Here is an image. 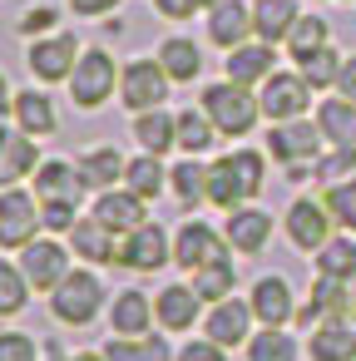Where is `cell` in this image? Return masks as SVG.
Here are the masks:
<instances>
[{"mask_svg": "<svg viewBox=\"0 0 356 361\" xmlns=\"http://www.w3.org/2000/svg\"><path fill=\"white\" fill-rule=\"evenodd\" d=\"M20 272L30 277L35 292H55V287L70 277V252H65V243H55V238L25 243V247H20Z\"/></svg>", "mask_w": 356, "mask_h": 361, "instance_id": "7c38bea8", "label": "cell"}, {"mask_svg": "<svg viewBox=\"0 0 356 361\" xmlns=\"http://www.w3.org/2000/svg\"><path fill=\"white\" fill-rule=\"evenodd\" d=\"M252 317L262 322V326H287L292 322V312H297V302H292V282L287 277H257V287H252Z\"/></svg>", "mask_w": 356, "mask_h": 361, "instance_id": "d6986e66", "label": "cell"}, {"mask_svg": "<svg viewBox=\"0 0 356 361\" xmlns=\"http://www.w3.org/2000/svg\"><path fill=\"white\" fill-rule=\"evenodd\" d=\"M336 94L356 104V55H351V60H341V75H336Z\"/></svg>", "mask_w": 356, "mask_h": 361, "instance_id": "681fc988", "label": "cell"}, {"mask_svg": "<svg viewBox=\"0 0 356 361\" xmlns=\"http://www.w3.org/2000/svg\"><path fill=\"white\" fill-rule=\"evenodd\" d=\"M70 6H75V16H90L94 20V16H109L119 0H70Z\"/></svg>", "mask_w": 356, "mask_h": 361, "instance_id": "f907efd6", "label": "cell"}, {"mask_svg": "<svg viewBox=\"0 0 356 361\" xmlns=\"http://www.w3.org/2000/svg\"><path fill=\"white\" fill-rule=\"evenodd\" d=\"M25 65H30L35 80L60 85V80H70L75 65H80V40H75V35H45V40H35V45L25 50Z\"/></svg>", "mask_w": 356, "mask_h": 361, "instance_id": "4fadbf2b", "label": "cell"}, {"mask_svg": "<svg viewBox=\"0 0 356 361\" xmlns=\"http://www.w3.org/2000/svg\"><path fill=\"white\" fill-rule=\"evenodd\" d=\"M178 361H228V356H223V346H218V341H208V336H203V341H188V346L178 351Z\"/></svg>", "mask_w": 356, "mask_h": 361, "instance_id": "7dc6e473", "label": "cell"}, {"mask_svg": "<svg viewBox=\"0 0 356 361\" xmlns=\"http://www.w3.org/2000/svg\"><path fill=\"white\" fill-rule=\"evenodd\" d=\"M297 20H302L297 0H252V35L267 45H287Z\"/></svg>", "mask_w": 356, "mask_h": 361, "instance_id": "7402d4cb", "label": "cell"}, {"mask_svg": "<svg viewBox=\"0 0 356 361\" xmlns=\"http://www.w3.org/2000/svg\"><path fill=\"white\" fill-rule=\"evenodd\" d=\"M119 75H124V70H114V55L99 50V45H90V50L80 55L75 75H70V99H75L80 109H99V104L114 94Z\"/></svg>", "mask_w": 356, "mask_h": 361, "instance_id": "277c9868", "label": "cell"}, {"mask_svg": "<svg viewBox=\"0 0 356 361\" xmlns=\"http://www.w3.org/2000/svg\"><path fill=\"white\" fill-rule=\"evenodd\" d=\"M168 257H173V238L159 223H139L134 233L119 238V267L129 272H159Z\"/></svg>", "mask_w": 356, "mask_h": 361, "instance_id": "9c48e42d", "label": "cell"}, {"mask_svg": "<svg viewBox=\"0 0 356 361\" xmlns=\"http://www.w3.org/2000/svg\"><path fill=\"white\" fill-rule=\"evenodd\" d=\"M85 178H80V164L70 159H45L35 169V198L40 208H80L85 203Z\"/></svg>", "mask_w": 356, "mask_h": 361, "instance_id": "ba28073f", "label": "cell"}, {"mask_svg": "<svg viewBox=\"0 0 356 361\" xmlns=\"http://www.w3.org/2000/svg\"><path fill=\"white\" fill-rule=\"evenodd\" d=\"M154 6H159V16H164V20H193V11L218 6V0H154Z\"/></svg>", "mask_w": 356, "mask_h": 361, "instance_id": "bcb514c9", "label": "cell"}, {"mask_svg": "<svg viewBox=\"0 0 356 361\" xmlns=\"http://www.w3.org/2000/svg\"><path fill=\"white\" fill-rule=\"evenodd\" d=\"M173 198L178 203H208V164H193V154H183V164H173Z\"/></svg>", "mask_w": 356, "mask_h": 361, "instance_id": "8d00e7d4", "label": "cell"}, {"mask_svg": "<svg viewBox=\"0 0 356 361\" xmlns=\"http://www.w3.org/2000/svg\"><path fill=\"white\" fill-rule=\"evenodd\" d=\"M94 218L124 238V233H134L139 223H149V203H144L134 188H104V193L94 198Z\"/></svg>", "mask_w": 356, "mask_h": 361, "instance_id": "e0dca14e", "label": "cell"}, {"mask_svg": "<svg viewBox=\"0 0 356 361\" xmlns=\"http://www.w3.org/2000/svg\"><path fill=\"white\" fill-rule=\"evenodd\" d=\"M55 361H109L104 351H75V356H55Z\"/></svg>", "mask_w": 356, "mask_h": 361, "instance_id": "f5cc1de1", "label": "cell"}, {"mask_svg": "<svg viewBox=\"0 0 356 361\" xmlns=\"http://www.w3.org/2000/svg\"><path fill=\"white\" fill-rule=\"evenodd\" d=\"M321 144H326V139H321V124H317V119H282V124H272V134H267L272 159L287 164L292 173H302L307 164H317Z\"/></svg>", "mask_w": 356, "mask_h": 361, "instance_id": "5b68a950", "label": "cell"}, {"mask_svg": "<svg viewBox=\"0 0 356 361\" xmlns=\"http://www.w3.org/2000/svg\"><path fill=\"white\" fill-rule=\"evenodd\" d=\"M317 124H321V139L331 149H356V104L351 99H341V94L321 99L317 104Z\"/></svg>", "mask_w": 356, "mask_h": 361, "instance_id": "f546056e", "label": "cell"}, {"mask_svg": "<svg viewBox=\"0 0 356 361\" xmlns=\"http://www.w3.org/2000/svg\"><path fill=\"white\" fill-rule=\"evenodd\" d=\"M312 90H326V85H336V75H341V55L326 45V50H317V55H307L302 60V70H297Z\"/></svg>", "mask_w": 356, "mask_h": 361, "instance_id": "7bdbcfd3", "label": "cell"}, {"mask_svg": "<svg viewBox=\"0 0 356 361\" xmlns=\"http://www.w3.org/2000/svg\"><path fill=\"white\" fill-rule=\"evenodd\" d=\"M262 114L272 119V124H282V119H302L307 114V104H312V85L302 80V75H287V70H272V80L262 85Z\"/></svg>", "mask_w": 356, "mask_h": 361, "instance_id": "5bb4252c", "label": "cell"}, {"mask_svg": "<svg viewBox=\"0 0 356 361\" xmlns=\"http://www.w3.org/2000/svg\"><path fill=\"white\" fill-rule=\"evenodd\" d=\"M134 139H139V149L144 154H168V149H178V114H168V109H144V114H134Z\"/></svg>", "mask_w": 356, "mask_h": 361, "instance_id": "f1b7e54d", "label": "cell"}, {"mask_svg": "<svg viewBox=\"0 0 356 361\" xmlns=\"http://www.w3.org/2000/svg\"><path fill=\"white\" fill-rule=\"evenodd\" d=\"M252 302H243V297H223V302H213L208 312H203V331H208V341H218L223 351H233V346H247L252 341Z\"/></svg>", "mask_w": 356, "mask_h": 361, "instance_id": "30bf717a", "label": "cell"}, {"mask_svg": "<svg viewBox=\"0 0 356 361\" xmlns=\"http://www.w3.org/2000/svg\"><path fill=\"white\" fill-rule=\"evenodd\" d=\"M168 90H173V80H168V70H164L159 60H129L124 75H119V99H124L134 114H144V109H164Z\"/></svg>", "mask_w": 356, "mask_h": 361, "instance_id": "8992f818", "label": "cell"}, {"mask_svg": "<svg viewBox=\"0 0 356 361\" xmlns=\"http://www.w3.org/2000/svg\"><path fill=\"white\" fill-rule=\"evenodd\" d=\"M262 178H267L262 154L257 149H238V154L208 164V203L223 208V213H233V208H243L247 198L262 193Z\"/></svg>", "mask_w": 356, "mask_h": 361, "instance_id": "6da1fadb", "label": "cell"}, {"mask_svg": "<svg viewBox=\"0 0 356 361\" xmlns=\"http://www.w3.org/2000/svg\"><path fill=\"white\" fill-rule=\"evenodd\" d=\"M11 109H16V94H11V80L0 75V114H11Z\"/></svg>", "mask_w": 356, "mask_h": 361, "instance_id": "816d5d0a", "label": "cell"}, {"mask_svg": "<svg viewBox=\"0 0 356 361\" xmlns=\"http://www.w3.org/2000/svg\"><path fill=\"white\" fill-rule=\"evenodd\" d=\"M213 134H218V129H213V119H208L203 109H198V114H193V109H183V114H178V149H183V154H193V159H198V154H208Z\"/></svg>", "mask_w": 356, "mask_h": 361, "instance_id": "f35d334b", "label": "cell"}, {"mask_svg": "<svg viewBox=\"0 0 356 361\" xmlns=\"http://www.w3.org/2000/svg\"><path fill=\"white\" fill-rule=\"evenodd\" d=\"M80 178L94 188V193H104V188H114L119 178H124V169H129V159L114 149V144H94V149H85L80 159Z\"/></svg>", "mask_w": 356, "mask_h": 361, "instance_id": "cb8c5ba5", "label": "cell"}, {"mask_svg": "<svg viewBox=\"0 0 356 361\" xmlns=\"http://www.w3.org/2000/svg\"><path fill=\"white\" fill-rule=\"evenodd\" d=\"M321 203H326V213H331V223H336V228H346V233H356V178H341V183H326V193H321Z\"/></svg>", "mask_w": 356, "mask_h": 361, "instance_id": "ab89813d", "label": "cell"}, {"mask_svg": "<svg viewBox=\"0 0 356 361\" xmlns=\"http://www.w3.org/2000/svg\"><path fill=\"white\" fill-rule=\"evenodd\" d=\"M40 164H45V159L35 154V139L20 134V129H11V139L0 144V188H16V183L30 178Z\"/></svg>", "mask_w": 356, "mask_h": 361, "instance_id": "4316f807", "label": "cell"}, {"mask_svg": "<svg viewBox=\"0 0 356 361\" xmlns=\"http://www.w3.org/2000/svg\"><path fill=\"white\" fill-rule=\"evenodd\" d=\"M247 361H297V341L282 326H262L247 341Z\"/></svg>", "mask_w": 356, "mask_h": 361, "instance_id": "74e56055", "label": "cell"}, {"mask_svg": "<svg viewBox=\"0 0 356 361\" xmlns=\"http://www.w3.org/2000/svg\"><path fill=\"white\" fill-rule=\"evenodd\" d=\"M233 262H213V267H203V272H193V292L213 307V302H223V297H233Z\"/></svg>", "mask_w": 356, "mask_h": 361, "instance_id": "b9f144b4", "label": "cell"}, {"mask_svg": "<svg viewBox=\"0 0 356 361\" xmlns=\"http://www.w3.org/2000/svg\"><path fill=\"white\" fill-rule=\"evenodd\" d=\"M326 40H331V25H326L321 16H302V20L292 25V35H287V50H292V60L302 65L307 55L326 50Z\"/></svg>", "mask_w": 356, "mask_h": 361, "instance_id": "d590c367", "label": "cell"}, {"mask_svg": "<svg viewBox=\"0 0 356 361\" xmlns=\"http://www.w3.org/2000/svg\"><path fill=\"white\" fill-rule=\"evenodd\" d=\"M0 361H35V341L25 331H0Z\"/></svg>", "mask_w": 356, "mask_h": 361, "instance_id": "f6af8a7d", "label": "cell"}, {"mask_svg": "<svg viewBox=\"0 0 356 361\" xmlns=\"http://www.w3.org/2000/svg\"><path fill=\"white\" fill-rule=\"evenodd\" d=\"M351 312H356L351 287L336 282V277H321V282H312V297H307V307L297 312V322L312 331V322H317V326H331V322H346Z\"/></svg>", "mask_w": 356, "mask_h": 361, "instance_id": "9a60e30c", "label": "cell"}, {"mask_svg": "<svg viewBox=\"0 0 356 361\" xmlns=\"http://www.w3.org/2000/svg\"><path fill=\"white\" fill-rule=\"evenodd\" d=\"M159 65L168 70L173 85H193V80L203 75V50H198L193 40H183V35H168V40L159 45Z\"/></svg>", "mask_w": 356, "mask_h": 361, "instance_id": "1f68e13d", "label": "cell"}, {"mask_svg": "<svg viewBox=\"0 0 356 361\" xmlns=\"http://www.w3.org/2000/svg\"><path fill=\"white\" fill-rule=\"evenodd\" d=\"M312 169H317V178L341 183V178H351V169H356V149H331V154H326V159H317Z\"/></svg>", "mask_w": 356, "mask_h": 361, "instance_id": "ee69618b", "label": "cell"}, {"mask_svg": "<svg viewBox=\"0 0 356 361\" xmlns=\"http://www.w3.org/2000/svg\"><path fill=\"white\" fill-rule=\"evenodd\" d=\"M317 272L336 277V282H356V243H351V233L346 238H326L317 247Z\"/></svg>", "mask_w": 356, "mask_h": 361, "instance_id": "e575fe53", "label": "cell"}, {"mask_svg": "<svg viewBox=\"0 0 356 361\" xmlns=\"http://www.w3.org/2000/svg\"><path fill=\"white\" fill-rule=\"evenodd\" d=\"M104 356L109 361H178L173 351H168V341L164 336H109L104 341Z\"/></svg>", "mask_w": 356, "mask_h": 361, "instance_id": "d6a6232c", "label": "cell"}, {"mask_svg": "<svg viewBox=\"0 0 356 361\" xmlns=\"http://www.w3.org/2000/svg\"><path fill=\"white\" fill-rule=\"evenodd\" d=\"M307 356H312V361H356V326H351V322L312 326Z\"/></svg>", "mask_w": 356, "mask_h": 361, "instance_id": "4dcf8cb0", "label": "cell"}, {"mask_svg": "<svg viewBox=\"0 0 356 361\" xmlns=\"http://www.w3.org/2000/svg\"><path fill=\"white\" fill-rule=\"evenodd\" d=\"M30 302V277L16 262H0V317H16Z\"/></svg>", "mask_w": 356, "mask_h": 361, "instance_id": "60d3db41", "label": "cell"}, {"mask_svg": "<svg viewBox=\"0 0 356 361\" xmlns=\"http://www.w3.org/2000/svg\"><path fill=\"white\" fill-rule=\"evenodd\" d=\"M351 297H356V287H351Z\"/></svg>", "mask_w": 356, "mask_h": 361, "instance_id": "11a10c76", "label": "cell"}, {"mask_svg": "<svg viewBox=\"0 0 356 361\" xmlns=\"http://www.w3.org/2000/svg\"><path fill=\"white\" fill-rule=\"evenodd\" d=\"M228 238L223 233H213L208 223H183L178 233H173V262L183 267V272H203V267H213V262H228Z\"/></svg>", "mask_w": 356, "mask_h": 361, "instance_id": "52a82bcc", "label": "cell"}, {"mask_svg": "<svg viewBox=\"0 0 356 361\" xmlns=\"http://www.w3.org/2000/svg\"><path fill=\"white\" fill-rule=\"evenodd\" d=\"M16 129L20 134H30V139H50L55 129H60V114H55V104H50V94H40V90H25V94H16Z\"/></svg>", "mask_w": 356, "mask_h": 361, "instance_id": "83f0119b", "label": "cell"}, {"mask_svg": "<svg viewBox=\"0 0 356 361\" xmlns=\"http://www.w3.org/2000/svg\"><path fill=\"white\" fill-rule=\"evenodd\" d=\"M50 25H55V11H50V6L20 16V35H40V30H50Z\"/></svg>", "mask_w": 356, "mask_h": 361, "instance_id": "c3c4849f", "label": "cell"}, {"mask_svg": "<svg viewBox=\"0 0 356 361\" xmlns=\"http://www.w3.org/2000/svg\"><path fill=\"white\" fill-rule=\"evenodd\" d=\"M40 223V198L20 193V188H0V247H25L35 243Z\"/></svg>", "mask_w": 356, "mask_h": 361, "instance_id": "8fae6325", "label": "cell"}, {"mask_svg": "<svg viewBox=\"0 0 356 361\" xmlns=\"http://www.w3.org/2000/svg\"><path fill=\"white\" fill-rule=\"evenodd\" d=\"M109 326H114V336H149V331H154V307H149V297H144L139 287L119 292V297L109 302Z\"/></svg>", "mask_w": 356, "mask_h": 361, "instance_id": "484cf974", "label": "cell"}, {"mask_svg": "<svg viewBox=\"0 0 356 361\" xmlns=\"http://www.w3.org/2000/svg\"><path fill=\"white\" fill-rule=\"evenodd\" d=\"M223 238L238 247V252H262L267 247V238H272V218L262 213V208H233L228 213V228H223Z\"/></svg>", "mask_w": 356, "mask_h": 361, "instance_id": "d4e9b609", "label": "cell"}, {"mask_svg": "<svg viewBox=\"0 0 356 361\" xmlns=\"http://www.w3.org/2000/svg\"><path fill=\"white\" fill-rule=\"evenodd\" d=\"M154 317L164 322V331H188L203 317V297L193 292V282H168L154 302Z\"/></svg>", "mask_w": 356, "mask_h": 361, "instance_id": "ffe728a7", "label": "cell"}, {"mask_svg": "<svg viewBox=\"0 0 356 361\" xmlns=\"http://www.w3.org/2000/svg\"><path fill=\"white\" fill-rule=\"evenodd\" d=\"M6 139H11V129H6V124H0V144H6Z\"/></svg>", "mask_w": 356, "mask_h": 361, "instance_id": "db71d44e", "label": "cell"}, {"mask_svg": "<svg viewBox=\"0 0 356 361\" xmlns=\"http://www.w3.org/2000/svg\"><path fill=\"white\" fill-rule=\"evenodd\" d=\"M287 238H292V247L317 252V247L331 238V213H326V203H321V198H297V203L287 208Z\"/></svg>", "mask_w": 356, "mask_h": 361, "instance_id": "2e32d148", "label": "cell"}, {"mask_svg": "<svg viewBox=\"0 0 356 361\" xmlns=\"http://www.w3.org/2000/svg\"><path fill=\"white\" fill-rule=\"evenodd\" d=\"M164 183H168V173H164V159H159V154H134V159H129L124 188H134L144 203H154V198L164 193Z\"/></svg>", "mask_w": 356, "mask_h": 361, "instance_id": "836d02e7", "label": "cell"}, {"mask_svg": "<svg viewBox=\"0 0 356 361\" xmlns=\"http://www.w3.org/2000/svg\"><path fill=\"white\" fill-rule=\"evenodd\" d=\"M104 307V282L94 272H70L55 292H50V312L65 326H90Z\"/></svg>", "mask_w": 356, "mask_h": 361, "instance_id": "3957f363", "label": "cell"}, {"mask_svg": "<svg viewBox=\"0 0 356 361\" xmlns=\"http://www.w3.org/2000/svg\"><path fill=\"white\" fill-rule=\"evenodd\" d=\"M203 114L213 119L218 134L243 139V134H252V124H257V114H262V99H257L247 85L223 80V85H208V90H203Z\"/></svg>", "mask_w": 356, "mask_h": 361, "instance_id": "7a4b0ae2", "label": "cell"}, {"mask_svg": "<svg viewBox=\"0 0 356 361\" xmlns=\"http://www.w3.org/2000/svg\"><path fill=\"white\" fill-rule=\"evenodd\" d=\"M252 35V6H243V0H218V6H208V40L223 45V50H238L247 45Z\"/></svg>", "mask_w": 356, "mask_h": 361, "instance_id": "ac0fdd59", "label": "cell"}, {"mask_svg": "<svg viewBox=\"0 0 356 361\" xmlns=\"http://www.w3.org/2000/svg\"><path fill=\"white\" fill-rule=\"evenodd\" d=\"M70 243H75V252H80L85 262H94V267L119 262V233L104 228L99 218H80V223L70 228Z\"/></svg>", "mask_w": 356, "mask_h": 361, "instance_id": "603a6c76", "label": "cell"}, {"mask_svg": "<svg viewBox=\"0 0 356 361\" xmlns=\"http://www.w3.org/2000/svg\"><path fill=\"white\" fill-rule=\"evenodd\" d=\"M277 45H267V40H257V45H238V50H228V80L233 85H267L272 80V70H277V55H272Z\"/></svg>", "mask_w": 356, "mask_h": 361, "instance_id": "44dd1931", "label": "cell"}]
</instances>
